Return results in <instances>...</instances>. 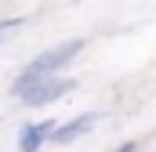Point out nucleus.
Masks as SVG:
<instances>
[{"label": "nucleus", "mask_w": 156, "mask_h": 152, "mask_svg": "<svg viewBox=\"0 0 156 152\" xmlns=\"http://www.w3.org/2000/svg\"><path fill=\"white\" fill-rule=\"evenodd\" d=\"M73 91V80L69 76H18L15 83H11V94L15 98H22L26 105H51V102H58V98H66Z\"/></svg>", "instance_id": "f257e3e1"}, {"label": "nucleus", "mask_w": 156, "mask_h": 152, "mask_svg": "<svg viewBox=\"0 0 156 152\" xmlns=\"http://www.w3.org/2000/svg\"><path fill=\"white\" fill-rule=\"evenodd\" d=\"M80 51H83V40H69V43H58V47H51V51H44L40 58H33L26 69H22V76H33V80H40V76H55L58 69H66L73 58H76Z\"/></svg>", "instance_id": "f03ea898"}, {"label": "nucleus", "mask_w": 156, "mask_h": 152, "mask_svg": "<svg viewBox=\"0 0 156 152\" xmlns=\"http://www.w3.org/2000/svg\"><path fill=\"white\" fill-rule=\"evenodd\" d=\"M94 123H98V112H80L76 119H69V123L55 127V138H51V141H58V145H69V141L83 138V134H87Z\"/></svg>", "instance_id": "7ed1b4c3"}, {"label": "nucleus", "mask_w": 156, "mask_h": 152, "mask_svg": "<svg viewBox=\"0 0 156 152\" xmlns=\"http://www.w3.org/2000/svg\"><path fill=\"white\" fill-rule=\"evenodd\" d=\"M55 138V123L51 119H44V123H26L22 127V134H18V149L22 152H37L44 141H51Z\"/></svg>", "instance_id": "20e7f679"}, {"label": "nucleus", "mask_w": 156, "mask_h": 152, "mask_svg": "<svg viewBox=\"0 0 156 152\" xmlns=\"http://www.w3.org/2000/svg\"><path fill=\"white\" fill-rule=\"evenodd\" d=\"M116 152H138V145H134V141H123V145H120Z\"/></svg>", "instance_id": "39448f33"}, {"label": "nucleus", "mask_w": 156, "mask_h": 152, "mask_svg": "<svg viewBox=\"0 0 156 152\" xmlns=\"http://www.w3.org/2000/svg\"><path fill=\"white\" fill-rule=\"evenodd\" d=\"M11 26H18V22H0V36H4V33H7Z\"/></svg>", "instance_id": "423d86ee"}]
</instances>
